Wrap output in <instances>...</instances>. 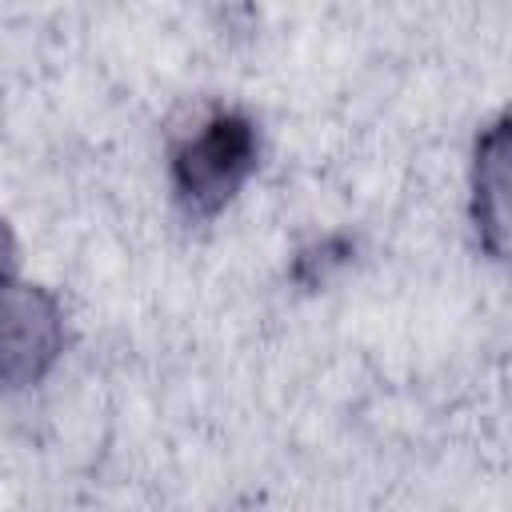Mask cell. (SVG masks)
I'll list each match as a JSON object with an SVG mask.
<instances>
[{"label": "cell", "instance_id": "obj_1", "mask_svg": "<svg viewBox=\"0 0 512 512\" xmlns=\"http://www.w3.org/2000/svg\"><path fill=\"white\" fill-rule=\"evenodd\" d=\"M252 164H256V128L236 112H216L196 128V136H188L176 148L172 180L188 208L216 212L236 196Z\"/></svg>", "mask_w": 512, "mask_h": 512}, {"label": "cell", "instance_id": "obj_2", "mask_svg": "<svg viewBox=\"0 0 512 512\" xmlns=\"http://www.w3.org/2000/svg\"><path fill=\"white\" fill-rule=\"evenodd\" d=\"M60 352V312L52 296L24 284L0 288V388H24L44 376Z\"/></svg>", "mask_w": 512, "mask_h": 512}, {"label": "cell", "instance_id": "obj_3", "mask_svg": "<svg viewBox=\"0 0 512 512\" xmlns=\"http://www.w3.org/2000/svg\"><path fill=\"white\" fill-rule=\"evenodd\" d=\"M504 188H508V132L504 124L488 128L476 144V224L488 248L504 252Z\"/></svg>", "mask_w": 512, "mask_h": 512}, {"label": "cell", "instance_id": "obj_4", "mask_svg": "<svg viewBox=\"0 0 512 512\" xmlns=\"http://www.w3.org/2000/svg\"><path fill=\"white\" fill-rule=\"evenodd\" d=\"M12 264H16V244H12V232H8V228H4V220H0V288L8 284Z\"/></svg>", "mask_w": 512, "mask_h": 512}]
</instances>
